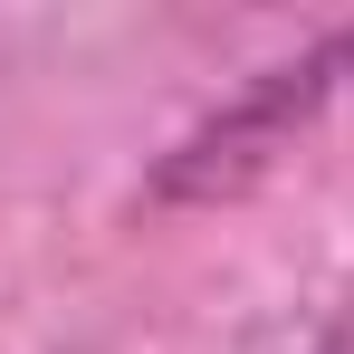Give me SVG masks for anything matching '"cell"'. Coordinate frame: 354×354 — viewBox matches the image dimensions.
<instances>
[{"label":"cell","mask_w":354,"mask_h":354,"mask_svg":"<svg viewBox=\"0 0 354 354\" xmlns=\"http://www.w3.org/2000/svg\"><path fill=\"white\" fill-rule=\"evenodd\" d=\"M345 77H354V29L316 39L306 58L268 67V77H249V96H230L211 124H192L173 153H163V173H153V211H182V201H230L249 173H268V163L288 153V134L316 115Z\"/></svg>","instance_id":"6da1fadb"}]
</instances>
